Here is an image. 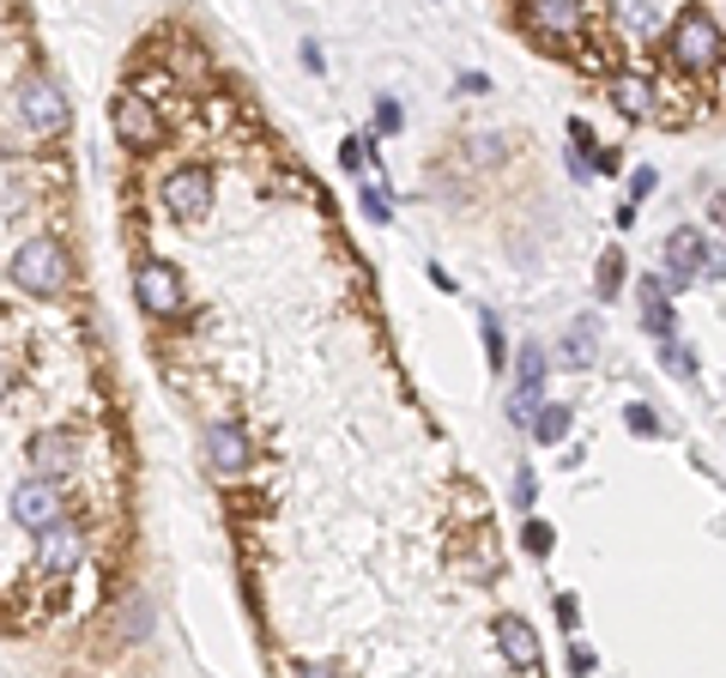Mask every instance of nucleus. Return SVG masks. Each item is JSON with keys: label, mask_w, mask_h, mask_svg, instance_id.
<instances>
[{"label": "nucleus", "mask_w": 726, "mask_h": 678, "mask_svg": "<svg viewBox=\"0 0 726 678\" xmlns=\"http://www.w3.org/2000/svg\"><path fill=\"white\" fill-rule=\"evenodd\" d=\"M110 122H115V134H122V146H134V152H152L164 139V122L146 109V97L139 92H122L110 104Z\"/></svg>", "instance_id": "nucleus-5"}, {"label": "nucleus", "mask_w": 726, "mask_h": 678, "mask_svg": "<svg viewBox=\"0 0 726 678\" xmlns=\"http://www.w3.org/2000/svg\"><path fill=\"white\" fill-rule=\"evenodd\" d=\"M12 521H19V528H49V521H61V484L49 479V472L24 479L19 491H12Z\"/></svg>", "instance_id": "nucleus-9"}, {"label": "nucleus", "mask_w": 726, "mask_h": 678, "mask_svg": "<svg viewBox=\"0 0 726 678\" xmlns=\"http://www.w3.org/2000/svg\"><path fill=\"white\" fill-rule=\"evenodd\" d=\"M647 195H654V170L642 164V170H630V200H647Z\"/></svg>", "instance_id": "nucleus-23"}, {"label": "nucleus", "mask_w": 726, "mask_h": 678, "mask_svg": "<svg viewBox=\"0 0 726 678\" xmlns=\"http://www.w3.org/2000/svg\"><path fill=\"white\" fill-rule=\"evenodd\" d=\"M485 352H490V364H502V334H497V315H485Z\"/></svg>", "instance_id": "nucleus-25"}, {"label": "nucleus", "mask_w": 726, "mask_h": 678, "mask_svg": "<svg viewBox=\"0 0 726 678\" xmlns=\"http://www.w3.org/2000/svg\"><path fill=\"white\" fill-rule=\"evenodd\" d=\"M708 219H715V225H726V195H715V200H708Z\"/></svg>", "instance_id": "nucleus-26"}, {"label": "nucleus", "mask_w": 726, "mask_h": 678, "mask_svg": "<svg viewBox=\"0 0 726 678\" xmlns=\"http://www.w3.org/2000/svg\"><path fill=\"white\" fill-rule=\"evenodd\" d=\"M134 298H139V310H146V315H176V310H182V279H176V267L139 261V267H134Z\"/></svg>", "instance_id": "nucleus-6"}, {"label": "nucleus", "mask_w": 726, "mask_h": 678, "mask_svg": "<svg viewBox=\"0 0 726 678\" xmlns=\"http://www.w3.org/2000/svg\"><path fill=\"white\" fill-rule=\"evenodd\" d=\"M521 545H527L533 557H544V552H551V528H544V521H527V528H521Z\"/></svg>", "instance_id": "nucleus-21"}, {"label": "nucleus", "mask_w": 726, "mask_h": 678, "mask_svg": "<svg viewBox=\"0 0 726 678\" xmlns=\"http://www.w3.org/2000/svg\"><path fill=\"white\" fill-rule=\"evenodd\" d=\"M612 97H618V109H624V115H635V122H642V115H654V85H647L642 73H618V80H612Z\"/></svg>", "instance_id": "nucleus-15"}, {"label": "nucleus", "mask_w": 726, "mask_h": 678, "mask_svg": "<svg viewBox=\"0 0 726 678\" xmlns=\"http://www.w3.org/2000/svg\"><path fill=\"white\" fill-rule=\"evenodd\" d=\"M12 285L31 291V298H61L68 291V254L55 237H31L12 254Z\"/></svg>", "instance_id": "nucleus-1"}, {"label": "nucleus", "mask_w": 726, "mask_h": 678, "mask_svg": "<svg viewBox=\"0 0 726 678\" xmlns=\"http://www.w3.org/2000/svg\"><path fill=\"white\" fill-rule=\"evenodd\" d=\"M533 437H539V442L569 437V406H563V400H557V406H539V413H533Z\"/></svg>", "instance_id": "nucleus-18"}, {"label": "nucleus", "mask_w": 726, "mask_h": 678, "mask_svg": "<svg viewBox=\"0 0 726 678\" xmlns=\"http://www.w3.org/2000/svg\"><path fill=\"white\" fill-rule=\"evenodd\" d=\"M7 382H12V376H7V364H0V394H7Z\"/></svg>", "instance_id": "nucleus-27"}, {"label": "nucleus", "mask_w": 726, "mask_h": 678, "mask_svg": "<svg viewBox=\"0 0 726 678\" xmlns=\"http://www.w3.org/2000/svg\"><path fill=\"white\" fill-rule=\"evenodd\" d=\"M703 261H708V242L696 237V230H672V237H666V267H672V279H678V285L703 273Z\"/></svg>", "instance_id": "nucleus-13"}, {"label": "nucleus", "mask_w": 726, "mask_h": 678, "mask_svg": "<svg viewBox=\"0 0 726 678\" xmlns=\"http://www.w3.org/2000/svg\"><path fill=\"white\" fill-rule=\"evenodd\" d=\"M200 455H206V467H212V472H242V467H249V430H242V425H212V430H206V442H200Z\"/></svg>", "instance_id": "nucleus-11"}, {"label": "nucleus", "mask_w": 726, "mask_h": 678, "mask_svg": "<svg viewBox=\"0 0 726 678\" xmlns=\"http://www.w3.org/2000/svg\"><path fill=\"white\" fill-rule=\"evenodd\" d=\"M164 207L176 212V219H206V207H212V176L200 170V164H182L170 170V182H164Z\"/></svg>", "instance_id": "nucleus-8"}, {"label": "nucleus", "mask_w": 726, "mask_h": 678, "mask_svg": "<svg viewBox=\"0 0 726 678\" xmlns=\"http://www.w3.org/2000/svg\"><path fill=\"white\" fill-rule=\"evenodd\" d=\"M593 357H600V345H593V315H581V322L557 340V364L563 369H588Z\"/></svg>", "instance_id": "nucleus-14"}, {"label": "nucleus", "mask_w": 726, "mask_h": 678, "mask_svg": "<svg viewBox=\"0 0 726 678\" xmlns=\"http://www.w3.org/2000/svg\"><path fill=\"white\" fill-rule=\"evenodd\" d=\"M527 31L557 55V43L581 31V0H527Z\"/></svg>", "instance_id": "nucleus-7"}, {"label": "nucleus", "mask_w": 726, "mask_h": 678, "mask_svg": "<svg viewBox=\"0 0 726 678\" xmlns=\"http://www.w3.org/2000/svg\"><path fill=\"white\" fill-rule=\"evenodd\" d=\"M624 425L635 430V437H660V418H654V406H642V400H635V406H624Z\"/></svg>", "instance_id": "nucleus-20"}, {"label": "nucleus", "mask_w": 726, "mask_h": 678, "mask_svg": "<svg viewBox=\"0 0 726 678\" xmlns=\"http://www.w3.org/2000/svg\"><path fill=\"white\" fill-rule=\"evenodd\" d=\"M73 467V442L61 437V430H49L43 442H37V472H49V479H55V472H68Z\"/></svg>", "instance_id": "nucleus-16"}, {"label": "nucleus", "mask_w": 726, "mask_h": 678, "mask_svg": "<svg viewBox=\"0 0 726 678\" xmlns=\"http://www.w3.org/2000/svg\"><path fill=\"white\" fill-rule=\"evenodd\" d=\"M720 92H726V55H720Z\"/></svg>", "instance_id": "nucleus-28"}, {"label": "nucleus", "mask_w": 726, "mask_h": 678, "mask_svg": "<svg viewBox=\"0 0 726 678\" xmlns=\"http://www.w3.org/2000/svg\"><path fill=\"white\" fill-rule=\"evenodd\" d=\"M539 394H544V345L527 340L521 352H515V400H509V418H515V425H533Z\"/></svg>", "instance_id": "nucleus-4"}, {"label": "nucleus", "mask_w": 726, "mask_h": 678, "mask_svg": "<svg viewBox=\"0 0 726 678\" xmlns=\"http://www.w3.org/2000/svg\"><path fill=\"white\" fill-rule=\"evenodd\" d=\"M85 557V540L80 528H68V521H49V528H37V570L49 575H73Z\"/></svg>", "instance_id": "nucleus-10"}, {"label": "nucleus", "mask_w": 726, "mask_h": 678, "mask_svg": "<svg viewBox=\"0 0 726 678\" xmlns=\"http://www.w3.org/2000/svg\"><path fill=\"white\" fill-rule=\"evenodd\" d=\"M618 285H624V254L605 249L600 254V291H605V298H618Z\"/></svg>", "instance_id": "nucleus-19"}, {"label": "nucleus", "mask_w": 726, "mask_h": 678, "mask_svg": "<svg viewBox=\"0 0 726 678\" xmlns=\"http://www.w3.org/2000/svg\"><path fill=\"white\" fill-rule=\"evenodd\" d=\"M497 648H502V660H509V667H521V672H539V667H544L539 636L527 630L521 618H497Z\"/></svg>", "instance_id": "nucleus-12"}, {"label": "nucleus", "mask_w": 726, "mask_h": 678, "mask_svg": "<svg viewBox=\"0 0 726 678\" xmlns=\"http://www.w3.org/2000/svg\"><path fill=\"white\" fill-rule=\"evenodd\" d=\"M720 31H715V19L708 12H684L678 24H672V61L678 67H691V73H703V67H715L720 61Z\"/></svg>", "instance_id": "nucleus-2"}, {"label": "nucleus", "mask_w": 726, "mask_h": 678, "mask_svg": "<svg viewBox=\"0 0 726 678\" xmlns=\"http://www.w3.org/2000/svg\"><path fill=\"white\" fill-rule=\"evenodd\" d=\"M363 212H370L375 225H387V200H382V188H363Z\"/></svg>", "instance_id": "nucleus-24"}, {"label": "nucleus", "mask_w": 726, "mask_h": 678, "mask_svg": "<svg viewBox=\"0 0 726 678\" xmlns=\"http://www.w3.org/2000/svg\"><path fill=\"white\" fill-rule=\"evenodd\" d=\"M660 364H666L678 382H696V357H691V345H684L678 334H666V340H660Z\"/></svg>", "instance_id": "nucleus-17"}, {"label": "nucleus", "mask_w": 726, "mask_h": 678, "mask_svg": "<svg viewBox=\"0 0 726 678\" xmlns=\"http://www.w3.org/2000/svg\"><path fill=\"white\" fill-rule=\"evenodd\" d=\"M19 115H24V127H37V134H61V127H68V97H61L55 80L31 73V80L19 85Z\"/></svg>", "instance_id": "nucleus-3"}, {"label": "nucleus", "mask_w": 726, "mask_h": 678, "mask_svg": "<svg viewBox=\"0 0 726 678\" xmlns=\"http://www.w3.org/2000/svg\"><path fill=\"white\" fill-rule=\"evenodd\" d=\"M533 497H539V479H533V467H521L515 472V509H533Z\"/></svg>", "instance_id": "nucleus-22"}, {"label": "nucleus", "mask_w": 726, "mask_h": 678, "mask_svg": "<svg viewBox=\"0 0 726 678\" xmlns=\"http://www.w3.org/2000/svg\"><path fill=\"white\" fill-rule=\"evenodd\" d=\"M0 12H7V0H0Z\"/></svg>", "instance_id": "nucleus-29"}]
</instances>
